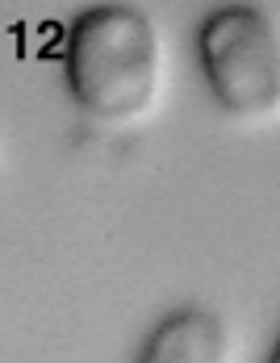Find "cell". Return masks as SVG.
<instances>
[{"mask_svg": "<svg viewBox=\"0 0 280 363\" xmlns=\"http://www.w3.org/2000/svg\"><path fill=\"white\" fill-rule=\"evenodd\" d=\"M159 34L130 4L88 9L68 34V88L97 121H134L159 92Z\"/></svg>", "mask_w": 280, "mask_h": 363, "instance_id": "6da1fadb", "label": "cell"}, {"mask_svg": "<svg viewBox=\"0 0 280 363\" xmlns=\"http://www.w3.org/2000/svg\"><path fill=\"white\" fill-rule=\"evenodd\" d=\"M201 67L213 101L235 117L280 109V30L264 9L230 4L201 30Z\"/></svg>", "mask_w": 280, "mask_h": 363, "instance_id": "7a4b0ae2", "label": "cell"}, {"mask_svg": "<svg viewBox=\"0 0 280 363\" xmlns=\"http://www.w3.org/2000/svg\"><path fill=\"white\" fill-rule=\"evenodd\" d=\"M230 330L210 309H180L163 318L142 342L139 363H226Z\"/></svg>", "mask_w": 280, "mask_h": 363, "instance_id": "3957f363", "label": "cell"}, {"mask_svg": "<svg viewBox=\"0 0 280 363\" xmlns=\"http://www.w3.org/2000/svg\"><path fill=\"white\" fill-rule=\"evenodd\" d=\"M272 363H280V351H276V355H272Z\"/></svg>", "mask_w": 280, "mask_h": 363, "instance_id": "277c9868", "label": "cell"}]
</instances>
